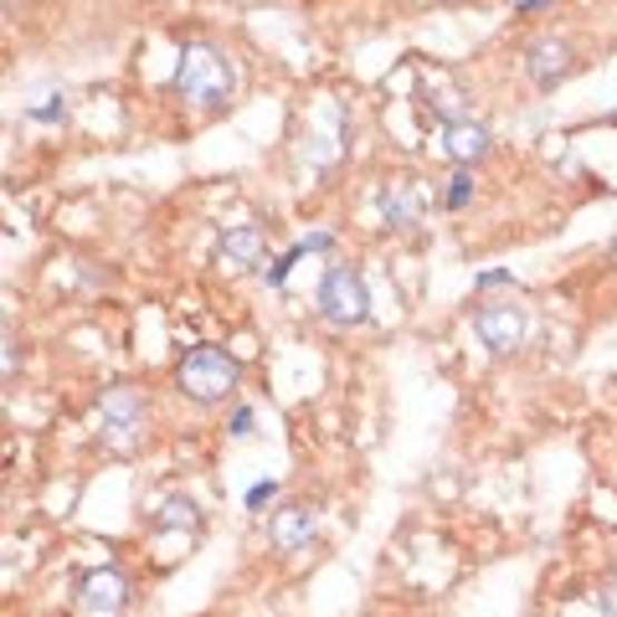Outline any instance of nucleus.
Wrapping results in <instances>:
<instances>
[{
  "label": "nucleus",
  "instance_id": "1",
  "mask_svg": "<svg viewBox=\"0 0 617 617\" xmlns=\"http://www.w3.org/2000/svg\"><path fill=\"white\" fill-rule=\"evenodd\" d=\"M175 94H186V104L196 108H222L237 94V68L216 41H186L175 57Z\"/></svg>",
  "mask_w": 617,
  "mask_h": 617
},
{
  "label": "nucleus",
  "instance_id": "2",
  "mask_svg": "<svg viewBox=\"0 0 617 617\" xmlns=\"http://www.w3.org/2000/svg\"><path fill=\"white\" fill-rule=\"evenodd\" d=\"M237 381H242V365L222 345H196V350H186V361L175 365V386L202 407L227 402L232 391H237Z\"/></svg>",
  "mask_w": 617,
  "mask_h": 617
},
{
  "label": "nucleus",
  "instance_id": "3",
  "mask_svg": "<svg viewBox=\"0 0 617 617\" xmlns=\"http://www.w3.org/2000/svg\"><path fill=\"white\" fill-rule=\"evenodd\" d=\"M320 314L330 324H340V330H350V324H365V314H371V294H365V278L355 263H335V268H324L320 278Z\"/></svg>",
  "mask_w": 617,
  "mask_h": 617
},
{
  "label": "nucleus",
  "instance_id": "4",
  "mask_svg": "<svg viewBox=\"0 0 617 617\" xmlns=\"http://www.w3.org/2000/svg\"><path fill=\"white\" fill-rule=\"evenodd\" d=\"M145 417H149V407L135 386H108L98 396V422H104V438L114 448H135L139 432H145Z\"/></svg>",
  "mask_w": 617,
  "mask_h": 617
},
{
  "label": "nucleus",
  "instance_id": "5",
  "mask_svg": "<svg viewBox=\"0 0 617 617\" xmlns=\"http://www.w3.org/2000/svg\"><path fill=\"white\" fill-rule=\"evenodd\" d=\"M525 330H530V314L520 304H479V314H473V335L494 355H515L525 345Z\"/></svg>",
  "mask_w": 617,
  "mask_h": 617
},
{
  "label": "nucleus",
  "instance_id": "6",
  "mask_svg": "<svg viewBox=\"0 0 617 617\" xmlns=\"http://www.w3.org/2000/svg\"><path fill=\"white\" fill-rule=\"evenodd\" d=\"M428 202H432V196L417 186V180H386V186H381V196H376L381 216H386V227H396V232L422 227V216H428Z\"/></svg>",
  "mask_w": 617,
  "mask_h": 617
},
{
  "label": "nucleus",
  "instance_id": "7",
  "mask_svg": "<svg viewBox=\"0 0 617 617\" xmlns=\"http://www.w3.org/2000/svg\"><path fill=\"white\" fill-rule=\"evenodd\" d=\"M82 597V613H94V617H119L124 603H129V581H124L119 566H104V571H88L78 587Z\"/></svg>",
  "mask_w": 617,
  "mask_h": 617
},
{
  "label": "nucleus",
  "instance_id": "8",
  "mask_svg": "<svg viewBox=\"0 0 617 617\" xmlns=\"http://www.w3.org/2000/svg\"><path fill=\"white\" fill-rule=\"evenodd\" d=\"M525 72L536 82L540 94H556V82L571 78V47L556 37H540L530 52H525Z\"/></svg>",
  "mask_w": 617,
  "mask_h": 617
},
{
  "label": "nucleus",
  "instance_id": "9",
  "mask_svg": "<svg viewBox=\"0 0 617 617\" xmlns=\"http://www.w3.org/2000/svg\"><path fill=\"white\" fill-rule=\"evenodd\" d=\"M314 536H320V515L308 510V505H283V510L268 520V540H273V550H283V556L308 550Z\"/></svg>",
  "mask_w": 617,
  "mask_h": 617
},
{
  "label": "nucleus",
  "instance_id": "10",
  "mask_svg": "<svg viewBox=\"0 0 617 617\" xmlns=\"http://www.w3.org/2000/svg\"><path fill=\"white\" fill-rule=\"evenodd\" d=\"M443 149H448V160L463 165V170H473L479 160H489V149H494V135L483 129V124L473 119H458L443 129Z\"/></svg>",
  "mask_w": 617,
  "mask_h": 617
},
{
  "label": "nucleus",
  "instance_id": "11",
  "mask_svg": "<svg viewBox=\"0 0 617 617\" xmlns=\"http://www.w3.org/2000/svg\"><path fill=\"white\" fill-rule=\"evenodd\" d=\"M222 257H232V263H263V227H253V222L227 227L222 232Z\"/></svg>",
  "mask_w": 617,
  "mask_h": 617
},
{
  "label": "nucleus",
  "instance_id": "12",
  "mask_svg": "<svg viewBox=\"0 0 617 617\" xmlns=\"http://www.w3.org/2000/svg\"><path fill=\"white\" fill-rule=\"evenodd\" d=\"M196 525H202V510H196L190 499L175 494L160 505V530H196Z\"/></svg>",
  "mask_w": 617,
  "mask_h": 617
},
{
  "label": "nucleus",
  "instance_id": "13",
  "mask_svg": "<svg viewBox=\"0 0 617 617\" xmlns=\"http://www.w3.org/2000/svg\"><path fill=\"white\" fill-rule=\"evenodd\" d=\"M469 202H473V170H463V165H458L453 180H448V190H443V206H448V212H463Z\"/></svg>",
  "mask_w": 617,
  "mask_h": 617
},
{
  "label": "nucleus",
  "instance_id": "14",
  "mask_svg": "<svg viewBox=\"0 0 617 617\" xmlns=\"http://www.w3.org/2000/svg\"><path fill=\"white\" fill-rule=\"evenodd\" d=\"M298 257H308V253H304V242H298V247H288V253H283L273 268H263V283H268V288H283V278H288V268H294Z\"/></svg>",
  "mask_w": 617,
  "mask_h": 617
},
{
  "label": "nucleus",
  "instance_id": "15",
  "mask_svg": "<svg viewBox=\"0 0 617 617\" xmlns=\"http://www.w3.org/2000/svg\"><path fill=\"white\" fill-rule=\"evenodd\" d=\"M591 607H597V617H617V581H603L591 591Z\"/></svg>",
  "mask_w": 617,
  "mask_h": 617
},
{
  "label": "nucleus",
  "instance_id": "16",
  "mask_svg": "<svg viewBox=\"0 0 617 617\" xmlns=\"http://www.w3.org/2000/svg\"><path fill=\"white\" fill-rule=\"evenodd\" d=\"M31 119H37V124L68 119V98H47V104H37V108H31Z\"/></svg>",
  "mask_w": 617,
  "mask_h": 617
},
{
  "label": "nucleus",
  "instance_id": "17",
  "mask_svg": "<svg viewBox=\"0 0 617 617\" xmlns=\"http://www.w3.org/2000/svg\"><path fill=\"white\" fill-rule=\"evenodd\" d=\"M278 494V483H253V489H247V510H263V505H268V499Z\"/></svg>",
  "mask_w": 617,
  "mask_h": 617
},
{
  "label": "nucleus",
  "instance_id": "18",
  "mask_svg": "<svg viewBox=\"0 0 617 617\" xmlns=\"http://www.w3.org/2000/svg\"><path fill=\"white\" fill-rule=\"evenodd\" d=\"M232 438H253V407H237V412H232Z\"/></svg>",
  "mask_w": 617,
  "mask_h": 617
},
{
  "label": "nucleus",
  "instance_id": "19",
  "mask_svg": "<svg viewBox=\"0 0 617 617\" xmlns=\"http://www.w3.org/2000/svg\"><path fill=\"white\" fill-rule=\"evenodd\" d=\"M335 247V237L330 232H314V237H304V253H330Z\"/></svg>",
  "mask_w": 617,
  "mask_h": 617
},
{
  "label": "nucleus",
  "instance_id": "20",
  "mask_svg": "<svg viewBox=\"0 0 617 617\" xmlns=\"http://www.w3.org/2000/svg\"><path fill=\"white\" fill-rule=\"evenodd\" d=\"M510 283V273L505 268H489V273H479V288H505Z\"/></svg>",
  "mask_w": 617,
  "mask_h": 617
},
{
  "label": "nucleus",
  "instance_id": "21",
  "mask_svg": "<svg viewBox=\"0 0 617 617\" xmlns=\"http://www.w3.org/2000/svg\"><path fill=\"white\" fill-rule=\"evenodd\" d=\"M6 376H16V340L6 335Z\"/></svg>",
  "mask_w": 617,
  "mask_h": 617
},
{
  "label": "nucleus",
  "instance_id": "22",
  "mask_svg": "<svg viewBox=\"0 0 617 617\" xmlns=\"http://www.w3.org/2000/svg\"><path fill=\"white\" fill-rule=\"evenodd\" d=\"M550 0H515V11H546Z\"/></svg>",
  "mask_w": 617,
  "mask_h": 617
},
{
  "label": "nucleus",
  "instance_id": "23",
  "mask_svg": "<svg viewBox=\"0 0 617 617\" xmlns=\"http://www.w3.org/2000/svg\"><path fill=\"white\" fill-rule=\"evenodd\" d=\"M613 268H617V242H613Z\"/></svg>",
  "mask_w": 617,
  "mask_h": 617
}]
</instances>
